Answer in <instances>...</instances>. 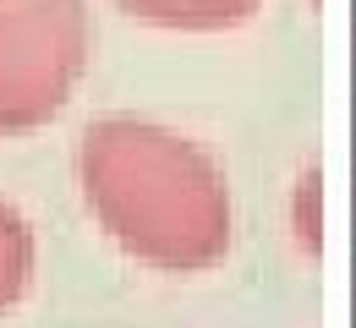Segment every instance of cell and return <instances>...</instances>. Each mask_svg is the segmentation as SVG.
<instances>
[{"instance_id":"1","label":"cell","mask_w":356,"mask_h":328,"mask_svg":"<svg viewBox=\"0 0 356 328\" xmlns=\"http://www.w3.org/2000/svg\"><path fill=\"white\" fill-rule=\"evenodd\" d=\"M77 175L93 219L137 263L203 274L230 252V191L197 142L154 121L110 115L83 132Z\"/></svg>"},{"instance_id":"3","label":"cell","mask_w":356,"mask_h":328,"mask_svg":"<svg viewBox=\"0 0 356 328\" xmlns=\"http://www.w3.org/2000/svg\"><path fill=\"white\" fill-rule=\"evenodd\" d=\"M121 11H132L137 22L154 28H181V33H225L241 28L264 0H115Z\"/></svg>"},{"instance_id":"2","label":"cell","mask_w":356,"mask_h":328,"mask_svg":"<svg viewBox=\"0 0 356 328\" xmlns=\"http://www.w3.org/2000/svg\"><path fill=\"white\" fill-rule=\"evenodd\" d=\"M83 0H0V137L39 132L88 71Z\"/></svg>"},{"instance_id":"4","label":"cell","mask_w":356,"mask_h":328,"mask_svg":"<svg viewBox=\"0 0 356 328\" xmlns=\"http://www.w3.org/2000/svg\"><path fill=\"white\" fill-rule=\"evenodd\" d=\"M28 279H33V230L11 202H0V318L22 301Z\"/></svg>"}]
</instances>
